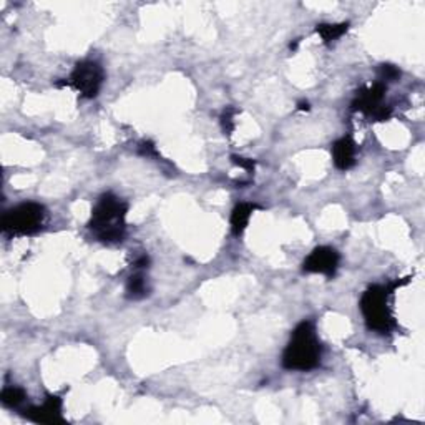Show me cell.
Wrapping results in <instances>:
<instances>
[{
  "instance_id": "obj_1",
  "label": "cell",
  "mask_w": 425,
  "mask_h": 425,
  "mask_svg": "<svg viewBox=\"0 0 425 425\" xmlns=\"http://www.w3.org/2000/svg\"><path fill=\"white\" fill-rule=\"evenodd\" d=\"M128 205L113 193L98 198L89 223V229L102 243H120L126 234Z\"/></svg>"
},
{
  "instance_id": "obj_2",
  "label": "cell",
  "mask_w": 425,
  "mask_h": 425,
  "mask_svg": "<svg viewBox=\"0 0 425 425\" xmlns=\"http://www.w3.org/2000/svg\"><path fill=\"white\" fill-rule=\"evenodd\" d=\"M411 281V277H404L402 281H394L387 286L374 284L367 288L360 297V312H363L365 324L371 331L377 334H391L395 329L394 314L389 306V297L394 294L397 289L402 288Z\"/></svg>"
},
{
  "instance_id": "obj_3",
  "label": "cell",
  "mask_w": 425,
  "mask_h": 425,
  "mask_svg": "<svg viewBox=\"0 0 425 425\" xmlns=\"http://www.w3.org/2000/svg\"><path fill=\"white\" fill-rule=\"evenodd\" d=\"M323 356V345L317 339L316 328L311 321H303L292 331L291 341L283 352V367L288 371L308 372L316 369Z\"/></svg>"
},
{
  "instance_id": "obj_4",
  "label": "cell",
  "mask_w": 425,
  "mask_h": 425,
  "mask_svg": "<svg viewBox=\"0 0 425 425\" xmlns=\"http://www.w3.org/2000/svg\"><path fill=\"white\" fill-rule=\"evenodd\" d=\"M45 208L41 203L27 201L15 206L2 216V231L12 236L34 234L42 228L45 221Z\"/></svg>"
},
{
  "instance_id": "obj_5",
  "label": "cell",
  "mask_w": 425,
  "mask_h": 425,
  "mask_svg": "<svg viewBox=\"0 0 425 425\" xmlns=\"http://www.w3.org/2000/svg\"><path fill=\"white\" fill-rule=\"evenodd\" d=\"M103 82H105V71L100 63L83 60L75 65L73 71L67 80L57 83V87H70L85 98H95L100 93Z\"/></svg>"
},
{
  "instance_id": "obj_6",
  "label": "cell",
  "mask_w": 425,
  "mask_h": 425,
  "mask_svg": "<svg viewBox=\"0 0 425 425\" xmlns=\"http://www.w3.org/2000/svg\"><path fill=\"white\" fill-rule=\"evenodd\" d=\"M341 256L336 249L329 246H317L304 260L303 271L309 274H323L325 277H334L339 268Z\"/></svg>"
},
{
  "instance_id": "obj_7",
  "label": "cell",
  "mask_w": 425,
  "mask_h": 425,
  "mask_svg": "<svg viewBox=\"0 0 425 425\" xmlns=\"http://www.w3.org/2000/svg\"><path fill=\"white\" fill-rule=\"evenodd\" d=\"M385 91H387V85L382 82H377L372 87L359 90L354 102L351 103V108L354 110V112H360L367 115V117H372V113L382 105Z\"/></svg>"
},
{
  "instance_id": "obj_8",
  "label": "cell",
  "mask_w": 425,
  "mask_h": 425,
  "mask_svg": "<svg viewBox=\"0 0 425 425\" xmlns=\"http://www.w3.org/2000/svg\"><path fill=\"white\" fill-rule=\"evenodd\" d=\"M25 417L37 424H63L62 399L58 395H49L42 405H35L25 411Z\"/></svg>"
},
{
  "instance_id": "obj_9",
  "label": "cell",
  "mask_w": 425,
  "mask_h": 425,
  "mask_svg": "<svg viewBox=\"0 0 425 425\" xmlns=\"http://www.w3.org/2000/svg\"><path fill=\"white\" fill-rule=\"evenodd\" d=\"M357 145L351 137H343L332 145V161L341 172H347L356 165Z\"/></svg>"
},
{
  "instance_id": "obj_10",
  "label": "cell",
  "mask_w": 425,
  "mask_h": 425,
  "mask_svg": "<svg viewBox=\"0 0 425 425\" xmlns=\"http://www.w3.org/2000/svg\"><path fill=\"white\" fill-rule=\"evenodd\" d=\"M256 209H260V206L254 205V203H240V205L234 206L231 213V229L234 236H241L246 231L249 220H251Z\"/></svg>"
},
{
  "instance_id": "obj_11",
  "label": "cell",
  "mask_w": 425,
  "mask_h": 425,
  "mask_svg": "<svg viewBox=\"0 0 425 425\" xmlns=\"http://www.w3.org/2000/svg\"><path fill=\"white\" fill-rule=\"evenodd\" d=\"M349 23L347 22H341V23H319L316 27L317 35L323 38L324 43H331L341 38L343 35L347 32Z\"/></svg>"
},
{
  "instance_id": "obj_12",
  "label": "cell",
  "mask_w": 425,
  "mask_h": 425,
  "mask_svg": "<svg viewBox=\"0 0 425 425\" xmlns=\"http://www.w3.org/2000/svg\"><path fill=\"white\" fill-rule=\"evenodd\" d=\"M27 399L25 391L22 387H17V385H9V387H3L2 394H0V402H2L5 407L15 409L19 407L23 400Z\"/></svg>"
},
{
  "instance_id": "obj_13",
  "label": "cell",
  "mask_w": 425,
  "mask_h": 425,
  "mask_svg": "<svg viewBox=\"0 0 425 425\" xmlns=\"http://www.w3.org/2000/svg\"><path fill=\"white\" fill-rule=\"evenodd\" d=\"M148 294V288H146V281L143 274H133L128 277L126 283V296L130 299H143Z\"/></svg>"
},
{
  "instance_id": "obj_14",
  "label": "cell",
  "mask_w": 425,
  "mask_h": 425,
  "mask_svg": "<svg viewBox=\"0 0 425 425\" xmlns=\"http://www.w3.org/2000/svg\"><path fill=\"white\" fill-rule=\"evenodd\" d=\"M240 113V110L233 108V106H226L223 110V113H221L220 122H221V128H223L225 135H231L234 132V128H236V123H234V117Z\"/></svg>"
},
{
  "instance_id": "obj_15",
  "label": "cell",
  "mask_w": 425,
  "mask_h": 425,
  "mask_svg": "<svg viewBox=\"0 0 425 425\" xmlns=\"http://www.w3.org/2000/svg\"><path fill=\"white\" fill-rule=\"evenodd\" d=\"M379 77H380V82H382V83L384 82H395L397 78L400 77V70L394 65H389V63H385V65H380Z\"/></svg>"
},
{
  "instance_id": "obj_16",
  "label": "cell",
  "mask_w": 425,
  "mask_h": 425,
  "mask_svg": "<svg viewBox=\"0 0 425 425\" xmlns=\"http://www.w3.org/2000/svg\"><path fill=\"white\" fill-rule=\"evenodd\" d=\"M231 163L233 165L240 166V168L246 170L248 173H254V170H256V161L251 160V158H243L238 157V154H231Z\"/></svg>"
},
{
  "instance_id": "obj_17",
  "label": "cell",
  "mask_w": 425,
  "mask_h": 425,
  "mask_svg": "<svg viewBox=\"0 0 425 425\" xmlns=\"http://www.w3.org/2000/svg\"><path fill=\"white\" fill-rule=\"evenodd\" d=\"M138 152H140V154H143V157H157V148H154V145L152 141L145 140L141 141L140 145H138Z\"/></svg>"
},
{
  "instance_id": "obj_18",
  "label": "cell",
  "mask_w": 425,
  "mask_h": 425,
  "mask_svg": "<svg viewBox=\"0 0 425 425\" xmlns=\"http://www.w3.org/2000/svg\"><path fill=\"white\" fill-rule=\"evenodd\" d=\"M148 264H150V257L146 256V254H143V256H140L137 261H135V268L137 269L148 268Z\"/></svg>"
},
{
  "instance_id": "obj_19",
  "label": "cell",
  "mask_w": 425,
  "mask_h": 425,
  "mask_svg": "<svg viewBox=\"0 0 425 425\" xmlns=\"http://www.w3.org/2000/svg\"><path fill=\"white\" fill-rule=\"evenodd\" d=\"M299 110H303V112L306 110V112H308V110H309V103L308 102H301L299 103Z\"/></svg>"
}]
</instances>
